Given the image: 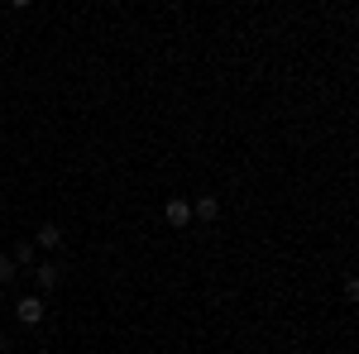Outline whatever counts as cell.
Instances as JSON below:
<instances>
[{"label":"cell","instance_id":"cell-9","mask_svg":"<svg viewBox=\"0 0 359 354\" xmlns=\"http://www.w3.org/2000/svg\"><path fill=\"white\" fill-rule=\"evenodd\" d=\"M0 297H5V287H0Z\"/></svg>","mask_w":359,"mask_h":354},{"label":"cell","instance_id":"cell-5","mask_svg":"<svg viewBox=\"0 0 359 354\" xmlns=\"http://www.w3.org/2000/svg\"><path fill=\"white\" fill-rule=\"evenodd\" d=\"M221 216V201L216 196H196L192 201V220H216Z\"/></svg>","mask_w":359,"mask_h":354},{"label":"cell","instance_id":"cell-1","mask_svg":"<svg viewBox=\"0 0 359 354\" xmlns=\"http://www.w3.org/2000/svg\"><path fill=\"white\" fill-rule=\"evenodd\" d=\"M43 311H48L43 297H20V301H15V321H20V326H39Z\"/></svg>","mask_w":359,"mask_h":354},{"label":"cell","instance_id":"cell-8","mask_svg":"<svg viewBox=\"0 0 359 354\" xmlns=\"http://www.w3.org/2000/svg\"><path fill=\"white\" fill-rule=\"evenodd\" d=\"M0 350H5V330H0Z\"/></svg>","mask_w":359,"mask_h":354},{"label":"cell","instance_id":"cell-6","mask_svg":"<svg viewBox=\"0 0 359 354\" xmlns=\"http://www.w3.org/2000/svg\"><path fill=\"white\" fill-rule=\"evenodd\" d=\"M10 259H15V268H34V259H39V245H34V240H20Z\"/></svg>","mask_w":359,"mask_h":354},{"label":"cell","instance_id":"cell-7","mask_svg":"<svg viewBox=\"0 0 359 354\" xmlns=\"http://www.w3.org/2000/svg\"><path fill=\"white\" fill-rule=\"evenodd\" d=\"M15 273H20V268H15V259H10V254H0V287H5Z\"/></svg>","mask_w":359,"mask_h":354},{"label":"cell","instance_id":"cell-2","mask_svg":"<svg viewBox=\"0 0 359 354\" xmlns=\"http://www.w3.org/2000/svg\"><path fill=\"white\" fill-rule=\"evenodd\" d=\"M163 216H168V225H177V230H187L192 225V201H182V196H172L163 206Z\"/></svg>","mask_w":359,"mask_h":354},{"label":"cell","instance_id":"cell-4","mask_svg":"<svg viewBox=\"0 0 359 354\" xmlns=\"http://www.w3.org/2000/svg\"><path fill=\"white\" fill-rule=\"evenodd\" d=\"M34 278H39L43 292H53L57 282H62V268H57V264H34Z\"/></svg>","mask_w":359,"mask_h":354},{"label":"cell","instance_id":"cell-3","mask_svg":"<svg viewBox=\"0 0 359 354\" xmlns=\"http://www.w3.org/2000/svg\"><path fill=\"white\" fill-rule=\"evenodd\" d=\"M34 245H39V249H57V245H62V225L43 220V225H39V235H34Z\"/></svg>","mask_w":359,"mask_h":354}]
</instances>
